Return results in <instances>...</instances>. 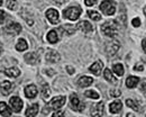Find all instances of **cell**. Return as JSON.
Here are the masks:
<instances>
[{
    "label": "cell",
    "instance_id": "29",
    "mask_svg": "<svg viewBox=\"0 0 146 117\" xmlns=\"http://www.w3.org/2000/svg\"><path fill=\"white\" fill-rule=\"evenodd\" d=\"M113 72H115L118 77H121V76L124 74V66H123V64H120V63L115 64V65H113Z\"/></svg>",
    "mask_w": 146,
    "mask_h": 117
},
{
    "label": "cell",
    "instance_id": "18",
    "mask_svg": "<svg viewBox=\"0 0 146 117\" xmlns=\"http://www.w3.org/2000/svg\"><path fill=\"white\" fill-rule=\"evenodd\" d=\"M102 66H104L102 62H100V61H97V62H94V63L92 64L91 66L89 68V70H90V72L94 73L96 76H99V74L101 73V69H102Z\"/></svg>",
    "mask_w": 146,
    "mask_h": 117
},
{
    "label": "cell",
    "instance_id": "12",
    "mask_svg": "<svg viewBox=\"0 0 146 117\" xmlns=\"http://www.w3.org/2000/svg\"><path fill=\"white\" fill-rule=\"evenodd\" d=\"M24 58L29 64H36L37 62H39V55H38V53H36V52H32V53L25 54Z\"/></svg>",
    "mask_w": 146,
    "mask_h": 117
},
{
    "label": "cell",
    "instance_id": "33",
    "mask_svg": "<svg viewBox=\"0 0 146 117\" xmlns=\"http://www.w3.org/2000/svg\"><path fill=\"white\" fill-rule=\"evenodd\" d=\"M121 95V92H120V90H110V96L111 97H119Z\"/></svg>",
    "mask_w": 146,
    "mask_h": 117
},
{
    "label": "cell",
    "instance_id": "30",
    "mask_svg": "<svg viewBox=\"0 0 146 117\" xmlns=\"http://www.w3.org/2000/svg\"><path fill=\"white\" fill-rule=\"evenodd\" d=\"M88 16L93 20L101 19V15H100L98 11H96V10H89V11H88Z\"/></svg>",
    "mask_w": 146,
    "mask_h": 117
},
{
    "label": "cell",
    "instance_id": "45",
    "mask_svg": "<svg viewBox=\"0 0 146 117\" xmlns=\"http://www.w3.org/2000/svg\"><path fill=\"white\" fill-rule=\"evenodd\" d=\"M144 15H145V16H146V7H145V8H144Z\"/></svg>",
    "mask_w": 146,
    "mask_h": 117
},
{
    "label": "cell",
    "instance_id": "16",
    "mask_svg": "<svg viewBox=\"0 0 146 117\" xmlns=\"http://www.w3.org/2000/svg\"><path fill=\"white\" fill-rule=\"evenodd\" d=\"M121 108H123V104H121L120 100H116V101L111 102L109 105V110H110V113H112V114L119 113V112L121 110Z\"/></svg>",
    "mask_w": 146,
    "mask_h": 117
},
{
    "label": "cell",
    "instance_id": "38",
    "mask_svg": "<svg viewBox=\"0 0 146 117\" xmlns=\"http://www.w3.org/2000/svg\"><path fill=\"white\" fill-rule=\"evenodd\" d=\"M134 70H135V71H143V70H144V66H143L142 64H137V65L134 66Z\"/></svg>",
    "mask_w": 146,
    "mask_h": 117
},
{
    "label": "cell",
    "instance_id": "14",
    "mask_svg": "<svg viewBox=\"0 0 146 117\" xmlns=\"http://www.w3.org/2000/svg\"><path fill=\"white\" fill-rule=\"evenodd\" d=\"M76 28H79V29H80L81 32H83V33H89V32H92V29H93L92 25L89 21H87V20L80 21V23L78 24Z\"/></svg>",
    "mask_w": 146,
    "mask_h": 117
},
{
    "label": "cell",
    "instance_id": "43",
    "mask_svg": "<svg viewBox=\"0 0 146 117\" xmlns=\"http://www.w3.org/2000/svg\"><path fill=\"white\" fill-rule=\"evenodd\" d=\"M54 2L56 5H60V6H61V5H63V3L65 2V0H54Z\"/></svg>",
    "mask_w": 146,
    "mask_h": 117
},
{
    "label": "cell",
    "instance_id": "39",
    "mask_svg": "<svg viewBox=\"0 0 146 117\" xmlns=\"http://www.w3.org/2000/svg\"><path fill=\"white\" fill-rule=\"evenodd\" d=\"M52 116L54 117H57V116H65V113H62V112H55L54 114H52Z\"/></svg>",
    "mask_w": 146,
    "mask_h": 117
},
{
    "label": "cell",
    "instance_id": "31",
    "mask_svg": "<svg viewBox=\"0 0 146 117\" xmlns=\"http://www.w3.org/2000/svg\"><path fill=\"white\" fill-rule=\"evenodd\" d=\"M86 96L88 98H92V99H98L99 98V94L96 92L94 90H87L86 91Z\"/></svg>",
    "mask_w": 146,
    "mask_h": 117
},
{
    "label": "cell",
    "instance_id": "32",
    "mask_svg": "<svg viewBox=\"0 0 146 117\" xmlns=\"http://www.w3.org/2000/svg\"><path fill=\"white\" fill-rule=\"evenodd\" d=\"M17 7V1L16 0H7V8L10 10H15Z\"/></svg>",
    "mask_w": 146,
    "mask_h": 117
},
{
    "label": "cell",
    "instance_id": "11",
    "mask_svg": "<svg viewBox=\"0 0 146 117\" xmlns=\"http://www.w3.org/2000/svg\"><path fill=\"white\" fill-rule=\"evenodd\" d=\"M45 58H46V61L50 62V63H56V62L60 61L61 58H60V54H58L57 52L50 50V51H47V53H46V55H45Z\"/></svg>",
    "mask_w": 146,
    "mask_h": 117
},
{
    "label": "cell",
    "instance_id": "27",
    "mask_svg": "<svg viewBox=\"0 0 146 117\" xmlns=\"http://www.w3.org/2000/svg\"><path fill=\"white\" fill-rule=\"evenodd\" d=\"M47 41L50 42V43H52V44H54V43H57L58 42V36H57V33H56V31H51V32H48V34H47Z\"/></svg>",
    "mask_w": 146,
    "mask_h": 117
},
{
    "label": "cell",
    "instance_id": "21",
    "mask_svg": "<svg viewBox=\"0 0 146 117\" xmlns=\"http://www.w3.org/2000/svg\"><path fill=\"white\" fill-rule=\"evenodd\" d=\"M37 113H38V104H34L31 107H28V109L26 110L25 115L29 117H34L37 115Z\"/></svg>",
    "mask_w": 146,
    "mask_h": 117
},
{
    "label": "cell",
    "instance_id": "2",
    "mask_svg": "<svg viewBox=\"0 0 146 117\" xmlns=\"http://www.w3.org/2000/svg\"><path fill=\"white\" fill-rule=\"evenodd\" d=\"M100 10L107 16H112L116 13V2L113 0H104L100 5Z\"/></svg>",
    "mask_w": 146,
    "mask_h": 117
},
{
    "label": "cell",
    "instance_id": "37",
    "mask_svg": "<svg viewBox=\"0 0 146 117\" xmlns=\"http://www.w3.org/2000/svg\"><path fill=\"white\" fill-rule=\"evenodd\" d=\"M42 113H43V115H48V114H50V106H48V105L45 106V107L43 108V112H42Z\"/></svg>",
    "mask_w": 146,
    "mask_h": 117
},
{
    "label": "cell",
    "instance_id": "5",
    "mask_svg": "<svg viewBox=\"0 0 146 117\" xmlns=\"http://www.w3.org/2000/svg\"><path fill=\"white\" fill-rule=\"evenodd\" d=\"M70 105H71V107L73 108V110L83 112V109H84V104H81L80 102L79 97L75 94H72L71 97H70Z\"/></svg>",
    "mask_w": 146,
    "mask_h": 117
},
{
    "label": "cell",
    "instance_id": "35",
    "mask_svg": "<svg viewBox=\"0 0 146 117\" xmlns=\"http://www.w3.org/2000/svg\"><path fill=\"white\" fill-rule=\"evenodd\" d=\"M6 17H7V14H6L3 10H0V24H2V23L5 21Z\"/></svg>",
    "mask_w": 146,
    "mask_h": 117
},
{
    "label": "cell",
    "instance_id": "34",
    "mask_svg": "<svg viewBox=\"0 0 146 117\" xmlns=\"http://www.w3.org/2000/svg\"><path fill=\"white\" fill-rule=\"evenodd\" d=\"M131 25L134 27H139L141 26V19L139 18H134V19L131 20Z\"/></svg>",
    "mask_w": 146,
    "mask_h": 117
},
{
    "label": "cell",
    "instance_id": "17",
    "mask_svg": "<svg viewBox=\"0 0 146 117\" xmlns=\"http://www.w3.org/2000/svg\"><path fill=\"white\" fill-rule=\"evenodd\" d=\"M11 107H9L6 102H0V115L1 116H11Z\"/></svg>",
    "mask_w": 146,
    "mask_h": 117
},
{
    "label": "cell",
    "instance_id": "10",
    "mask_svg": "<svg viewBox=\"0 0 146 117\" xmlns=\"http://www.w3.org/2000/svg\"><path fill=\"white\" fill-rule=\"evenodd\" d=\"M6 32L11 35H17L21 32V26L18 23H11L6 27Z\"/></svg>",
    "mask_w": 146,
    "mask_h": 117
},
{
    "label": "cell",
    "instance_id": "36",
    "mask_svg": "<svg viewBox=\"0 0 146 117\" xmlns=\"http://www.w3.org/2000/svg\"><path fill=\"white\" fill-rule=\"evenodd\" d=\"M84 3L88 7H91V6H94L97 3V0H84Z\"/></svg>",
    "mask_w": 146,
    "mask_h": 117
},
{
    "label": "cell",
    "instance_id": "19",
    "mask_svg": "<svg viewBox=\"0 0 146 117\" xmlns=\"http://www.w3.org/2000/svg\"><path fill=\"white\" fill-rule=\"evenodd\" d=\"M3 72H5L6 76H8L10 78H17V77H19V74H20V71H19V69H17V68H9V69H6Z\"/></svg>",
    "mask_w": 146,
    "mask_h": 117
},
{
    "label": "cell",
    "instance_id": "1",
    "mask_svg": "<svg viewBox=\"0 0 146 117\" xmlns=\"http://www.w3.org/2000/svg\"><path fill=\"white\" fill-rule=\"evenodd\" d=\"M117 23L116 21H107L101 26V31L102 33L108 36V37H116L118 34V29H117Z\"/></svg>",
    "mask_w": 146,
    "mask_h": 117
},
{
    "label": "cell",
    "instance_id": "3",
    "mask_svg": "<svg viewBox=\"0 0 146 117\" xmlns=\"http://www.w3.org/2000/svg\"><path fill=\"white\" fill-rule=\"evenodd\" d=\"M81 13H82V10H81V8L78 7V6H75V7H69L68 9H65V10L63 11V16H64V18H66V19L76 20L80 17Z\"/></svg>",
    "mask_w": 146,
    "mask_h": 117
},
{
    "label": "cell",
    "instance_id": "22",
    "mask_svg": "<svg viewBox=\"0 0 146 117\" xmlns=\"http://www.w3.org/2000/svg\"><path fill=\"white\" fill-rule=\"evenodd\" d=\"M104 107H105V105L102 101L98 102L96 106V112H91V115L92 116H102L104 115Z\"/></svg>",
    "mask_w": 146,
    "mask_h": 117
},
{
    "label": "cell",
    "instance_id": "47",
    "mask_svg": "<svg viewBox=\"0 0 146 117\" xmlns=\"http://www.w3.org/2000/svg\"><path fill=\"white\" fill-rule=\"evenodd\" d=\"M1 52H2V49H1V47H0V54H1Z\"/></svg>",
    "mask_w": 146,
    "mask_h": 117
},
{
    "label": "cell",
    "instance_id": "4",
    "mask_svg": "<svg viewBox=\"0 0 146 117\" xmlns=\"http://www.w3.org/2000/svg\"><path fill=\"white\" fill-rule=\"evenodd\" d=\"M119 47H120V43L118 41H116V39L111 41L110 43L107 44V46H106V53H107V55L108 57H113L118 52Z\"/></svg>",
    "mask_w": 146,
    "mask_h": 117
},
{
    "label": "cell",
    "instance_id": "7",
    "mask_svg": "<svg viewBox=\"0 0 146 117\" xmlns=\"http://www.w3.org/2000/svg\"><path fill=\"white\" fill-rule=\"evenodd\" d=\"M9 104H10V107L13 108V110L15 113H19L21 110V108H23V105H24L23 100L19 97H17V96H14V97L10 98L9 99Z\"/></svg>",
    "mask_w": 146,
    "mask_h": 117
},
{
    "label": "cell",
    "instance_id": "9",
    "mask_svg": "<svg viewBox=\"0 0 146 117\" xmlns=\"http://www.w3.org/2000/svg\"><path fill=\"white\" fill-rule=\"evenodd\" d=\"M13 89H14V84H13L10 81L5 80V81H2V82L0 83V90H1V94L5 95V96H8V95L13 91Z\"/></svg>",
    "mask_w": 146,
    "mask_h": 117
},
{
    "label": "cell",
    "instance_id": "13",
    "mask_svg": "<svg viewBox=\"0 0 146 117\" xmlns=\"http://www.w3.org/2000/svg\"><path fill=\"white\" fill-rule=\"evenodd\" d=\"M37 95V88L35 84H29L25 88V96L29 99L35 98Z\"/></svg>",
    "mask_w": 146,
    "mask_h": 117
},
{
    "label": "cell",
    "instance_id": "42",
    "mask_svg": "<svg viewBox=\"0 0 146 117\" xmlns=\"http://www.w3.org/2000/svg\"><path fill=\"white\" fill-rule=\"evenodd\" d=\"M142 47H143V51L146 53V39H144L142 42Z\"/></svg>",
    "mask_w": 146,
    "mask_h": 117
},
{
    "label": "cell",
    "instance_id": "26",
    "mask_svg": "<svg viewBox=\"0 0 146 117\" xmlns=\"http://www.w3.org/2000/svg\"><path fill=\"white\" fill-rule=\"evenodd\" d=\"M27 49H28V44H27V42H26L24 39H19L18 43H17V45H16V50L19 51V52H23V51H26Z\"/></svg>",
    "mask_w": 146,
    "mask_h": 117
},
{
    "label": "cell",
    "instance_id": "44",
    "mask_svg": "<svg viewBox=\"0 0 146 117\" xmlns=\"http://www.w3.org/2000/svg\"><path fill=\"white\" fill-rule=\"evenodd\" d=\"M145 89H146V80L144 81V83H143V87H142V90H143V91H145Z\"/></svg>",
    "mask_w": 146,
    "mask_h": 117
},
{
    "label": "cell",
    "instance_id": "40",
    "mask_svg": "<svg viewBox=\"0 0 146 117\" xmlns=\"http://www.w3.org/2000/svg\"><path fill=\"white\" fill-rule=\"evenodd\" d=\"M66 70H68L69 74H73V73H74V69H73L71 65H68V66H66Z\"/></svg>",
    "mask_w": 146,
    "mask_h": 117
},
{
    "label": "cell",
    "instance_id": "41",
    "mask_svg": "<svg viewBox=\"0 0 146 117\" xmlns=\"http://www.w3.org/2000/svg\"><path fill=\"white\" fill-rule=\"evenodd\" d=\"M55 71L54 70H52V69H50V70H46V74H48L50 77H52V76H54Z\"/></svg>",
    "mask_w": 146,
    "mask_h": 117
},
{
    "label": "cell",
    "instance_id": "46",
    "mask_svg": "<svg viewBox=\"0 0 146 117\" xmlns=\"http://www.w3.org/2000/svg\"><path fill=\"white\" fill-rule=\"evenodd\" d=\"M2 1H3V0H0V6L2 5Z\"/></svg>",
    "mask_w": 146,
    "mask_h": 117
},
{
    "label": "cell",
    "instance_id": "20",
    "mask_svg": "<svg viewBox=\"0 0 146 117\" xmlns=\"http://www.w3.org/2000/svg\"><path fill=\"white\" fill-rule=\"evenodd\" d=\"M60 28H61V31H62L65 35H69V36H70V35H73V34L75 33V28H76V27L73 26V25H69V24H68V25H64V26H62V27H60Z\"/></svg>",
    "mask_w": 146,
    "mask_h": 117
},
{
    "label": "cell",
    "instance_id": "25",
    "mask_svg": "<svg viewBox=\"0 0 146 117\" xmlns=\"http://www.w3.org/2000/svg\"><path fill=\"white\" fill-rule=\"evenodd\" d=\"M126 105H127L128 107H130L131 109L136 110V112H142L141 106H139L135 100H133V99H126Z\"/></svg>",
    "mask_w": 146,
    "mask_h": 117
},
{
    "label": "cell",
    "instance_id": "23",
    "mask_svg": "<svg viewBox=\"0 0 146 117\" xmlns=\"http://www.w3.org/2000/svg\"><path fill=\"white\" fill-rule=\"evenodd\" d=\"M139 82V78L138 77H128L126 80V86L128 88H135Z\"/></svg>",
    "mask_w": 146,
    "mask_h": 117
},
{
    "label": "cell",
    "instance_id": "6",
    "mask_svg": "<svg viewBox=\"0 0 146 117\" xmlns=\"http://www.w3.org/2000/svg\"><path fill=\"white\" fill-rule=\"evenodd\" d=\"M64 104H65V97L64 96H57V97L53 98L51 100V102H50L48 106L52 107L54 110H60L63 107Z\"/></svg>",
    "mask_w": 146,
    "mask_h": 117
},
{
    "label": "cell",
    "instance_id": "28",
    "mask_svg": "<svg viewBox=\"0 0 146 117\" xmlns=\"http://www.w3.org/2000/svg\"><path fill=\"white\" fill-rule=\"evenodd\" d=\"M40 95H42V98L44 100H47L50 96H51V90H50V87L47 84H44L43 88H42V91H40Z\"/></svg>",
    "mask_w": 146,
    "mask_h": 117
},
{
    "label": "cell",
    "instance_id": "15",
    "mask_svg": "<svg viewBox=\"0 0 146 117\" xmlns=\"http://www.w3.org/2000/svg\"><path fill=\"white\" fill-rule=\"evenodd\" d=\"M92 82H93V79L91 77H81V78L78 80V86L81 87V88H86V87H89L91 86Z\"/></svg>",
    "mask_w": 146,
    "mask_h": 117
},
{
    "label": "cell",
    "instance_id": "8",
    "mask_svg": "<svg viewBox=\"0 0 146 117\" xmlns=\"http://www.w3.org/2000/svg\"><path fill=\"white\" fill-rule=\"evenodd\" d=\"M46 17H47V19L50 20V23L51 24H57L58 21H60V15H58V11L54 9V8H50L47 11H46Z\"/></svg>",
    "mask_w": 146,
    "mask_h": 117
},
{
    "label": "cell",
    "instance_id": "24",
    "mask_svg": "<svg viewBox=\"0 0 146 117\" xmlns=\"http://www.w3.org/2000/svg\"><path fill=\"white\" fill-rule=\"evenodd\" d=\"M104 76H105V79H106L107 81L111 82L112 84H116V83H117V79L113 77V74H112V72L110 71V69H106V70H105Z\"/></svg>",
    "mask_w": 146,
    "mask_h": 117
}]
</instances>
